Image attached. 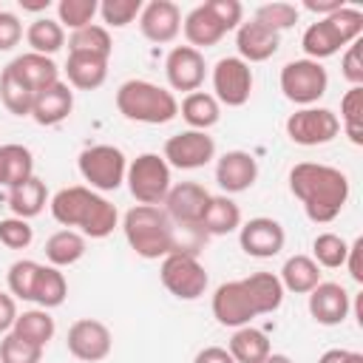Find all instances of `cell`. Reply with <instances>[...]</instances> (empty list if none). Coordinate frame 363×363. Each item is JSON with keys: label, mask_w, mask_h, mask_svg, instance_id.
<instances>
[{"label": "cell", "mask_w": 363, "mask_h": 363, "mask_svg": "<svg viewBox=\"0 0 363 363\" xmlns=\"http://www.w3.org/2000/svg\"><path fill=\"white\" fill-rule=\"evenodd\" d=\"M289 190L315 224H329L349 201V179L343 170L320 162H301L289 170Z\"/></svg>", "instance_id": "6da1fadb"}, {"label": "cell", "mask_w": 363, "mask_h": 363, "mask_svg": "<svg viewBox=\"0 0 363 363\" xmlns=\"http://www.w3.org/2000/svg\"><path fill=\"white\" fill-rule=\"evenodd\" d=\"M51 216L65 230L79 227L82 235H88V238H108L119 221L116 207L82 184L57 190L51 199Z\"/></svg>", "instance_id": "7a4b0ae2"}, {"label": "cell", "mask_w": 363, "mask_h": 363, "mask_svg": "<svg viewBox=\"0 0 363 363\" xmlns=\"http://www.w3.org/2000/svg\"><path fill=\"white\" fill-rule=\"evenodd\" d=\"M122 233L139 258L156 261L173 252V221L162 207L136 204L122 218Z\"/></svg>", "instance_id": "3957f363"}, {"label": "cell", "mask_w": 363, "mask_h": 363, "mask_svg": "<svg viewBox=\"0 0 363 363\" xmlns=\"http://www.w3.org/2000/svg\"><path fill=\"white\" fill-rule=\"evenodd\" d=\"M116 108L125 119L142 125H164L179 113L176 96L147 79H128L116 91Z\"/></svg>", "instance_id": "277c9868"}, {"label": "cell", "mask_w": 363, "mask_h": 363, "mask_svg": "<svg viewBox=\"0 0 363 363\" xmlns=\"http://www.w3.org/2000/svg\"><path fill=\"white\" fill-rule=\"evenodd\" d=\"M363 34V11L352 9V6H343L340 11L329 14V17H320L318 23H312L306 31H303V51H306V60H326L332 54H337L343 45H352L357 43V37Z\"/></svg>", "instance_id": "5b68a950"}, {"label": "cell", "mask_w": 363, "mask_h": 363, "mask_svg": "<svg viewBox=\"0 0 363 363\" xmlns=\"http://www.w3.org/2000/svg\"><path fill=\"white\" fill-rule=\"evenodd\" d=\"M128 190L139 204H164L167 193H170V164L159 156V153H142L128 164L125 173Z\"/></svg>", "instance_id": "8992f818"}, {"label": "cell", "mask_w": 363, "mask_h": 363, "mask_svg": "<svg viewBox=\"0 0 363 363\" xmlns=\"http://www.w3.org/2000/svg\"><path fill=\"white\" fill-rule=\"evenodd\" d=\"M79 176L91 184V190H116L125 182L128 159L116 145H91L77 159Z\"/></svg>", "instance_id": "52a82bcc"}, {"label": "cell", "mask_w": 363, "mask_h": 363, "mask_svg": "<svg viewBox=\"0 0 363 363\" xmlns=\"http://www.w3.org/2000/svg\"><path fill=\"white\" fill-rule=\"evenodd\" d=\"M159 278L164 284V289L179 298V301H196L207 292V269L204 264L196 258V255H187V252H170L162 258V267H159Z\"/></svg>", "instance_id": "ba28073f"}, {"label": "cell", "mask_w": 363, "mask_h": 363, "mask_svg": "<svg viewBox=\"0 0 363 363\" xmlns=\"http://www.w3.org/2000/svg\"><path fill=\"white\" fill-rule=\"evenodd\" d=\"M329 88V74L315 60H292L281 68V91L289 102L312 108Z\"/></svg>", "instance_id": "9c48e42d"}, {"label": "cell", "mask_w": 363, "mask_h": 363, "mask_svg": "<svg viewBox=\"0 0 363 363\" xmlns=\"http://www.w3.org/2000/svg\"><path fill=\"white\" fill-rule=\"evenodd\" d=\"M340 133V119L329 108H301L286 119V136L301 147H318Z\"/></svg>", "instance_id": "30bf717a"}, {"label": "cell", "mask_w": 363, "mask_h": 363, "mask_svg": "<svg viewBox=\"0 0 363 363\" xmlns=\"http://www.w3.org/2000/svg\"><path fill=\"white\" fill-rule=\"evenodd\" d=\"M213 96L227 108L247 105L252 94V68L241 57H221L213 68Z\"/></svg>", "instance_id": "8fae6325"}, {"label": "cell", "mask_w": 363, "mask_h": 363, "mask_svg": "<svg viewBox=\"0 0 363 363\" xmlns=\"http://www.w3.org/2000/svg\"><path fill=\"white\" fill-rule=\"evenodd\" d=\"M162 159L179 170H196L216 159V142L207 130H182L164 142Z\"/></svg>", "instance_id": "7c38bea8"}, {"label": "cell", "mask_w": 363, "mask_h": 363, "mask_svg": "<svg viewBox=\"0 0 363 363\" xmlns=\"http://www.w3.org/2000/svg\"><path fill=\"white\" fill-rule=\"evenodd\" d=\"M68 352L82 360V363H99L111 354V346H113V337H111V329L96 320V318H79L68 326Z\"/></svg>", "instance_id": "4fadbf2b"}, {"label": "cell", "mask_w": 363, "mask_h": 363, "mask_svg": "<svg viewBox=\"0 0 363 363\" xmlns=\"http://www.w3.org/2000/svg\"><path fill=\"white\" fill-rule=\"evenodd\" d=\"M213 318L221 326H233V329L250 326V320L258 318L244 281H224L213 292Z\"/></svg>", "instance_id": "5bb4252c"}, {"label": "cell", "mask_w": 363, "mask_h": 363, "mask_svg": "<svg viewBox=\"0 0 363 363\" xmlns=\"http://www.w3.org/2000/svg\"><path fill=\"white\" fill-rule=\"evenodd\" d=\"M284 241H286V233H284L281 221L267 218V216L250 218L247 224L238 227V244L252 258H272V255H278L284 250Z\"/></svg>", "instance_id": "9a60e30c"}, {"label": "cell", "mask_w": 363, "mask_h": 363, "mask_svg": "<svg viewBox=\"0 0 363 363\" xmlns=\"http://www.w3.org/2000/svg\"><path fill=\"white\" fill-rule=\"evenodd\" d=\"M164 74H167V82L173 91L193 94L201 88L204 74H207L204 54L190 45H176V48H170V54L164 60Z\"/></svg>", "instance_id": "2e32d148"}, {"label": "cell", "mask_w": 363, "mask_h": 363, "mask_svg": "<svg viewBox=\"0 0 363 363\" xmlns=\"http://www.w3.org/2000/svg\"><path fill=\"white\" fill-rule=\"evenodd\" d=\"M139 31L150 43H173L182 31V11L173 0H150L142 6Z\"/></svg>", "instance_id": "e0dca14e"}, {"label": "cell", "mask_w": 363, "mask_h": 363, "mask_svg": "<svg viewBox=\"0 0 363 363\" xmlns=\"http://www.w3.org/2000/svg\"><path fill=\"white\" fill-rule=\"evenodd\" d=\"M210 204V193L199 182H182L170 187L164 199V213L173 224H201L204 210Z\"/></svg>", "instance_id": "ac0fdd59"}, {"label": "cell", "mask_w": 363, "mask_h": 363, "mask_svg": "<svg viewBox=\"0 0 363 363\" xmlns=\"http://www.w3.org/2000/svg\"><path fill=\"white\" fill-rule=\"evenodd\" d=\"M258 179V162L247 150H227L216 162V182L224 193H244Z\"/></svg>", "instance_id": "d6986e66"}, {"label": "cell", "mask_w": 363, "mask_h": 363, "mask_svg": "<svg viewBox=\"0 0 363 363\" xmlns=\"http://www.w3.org/2000/svg\"><path fill=\"white\" fill-rule=\"evenodd\" d=\"M352 309V301H349V292L340 286V284H332V281H320L312 292H309V315L320 323V326H337L346 320Z\"/></svg>", "instance_id": "ffe728a7"}, {"label": "cell", "mask_w": 363, "mask_h": 363, "mask_svg": "<svg viewBox=\"0 0 363 363\" xmlns=\"http://www.w3.org/2000/svg\"><path fill=\"white\" fill-rule=\"evenodd\" d=\"M74 111V91L68 88V82H54L43 91L34 94V105H31V119L37 125H60L71 116Z\"/></svg>", "instance_id": "44dd1931"}, {"label": "cell", "mask_w": 363, "mask_h": 363, "mask_svg": "<svg viewBox=\"0 0 363 363\" xmlns=\"http://www.w3.org/2000/svg\"><path fill=\"white\" fill-rule=\"evenodd\" d=\"M281 45V34H275L272 28L250 20V23H241L238 31H235V48H238V57L250 65V62H264L269 60Z\"/></svg>", "instance_id": "7402d4cb"}, {"label": "cell", "mask_w": 363, "mask_h": 363, "mask_svg": "<svg viewBox=\"0 0 363 363\" xmlns=\"http://www.w3.org/2000/svg\"><path fill=\"white\" fill-rule=\"evenodd\" d=\"M9 68H11L34 94L43 91V88H48V85H54V82H60V68H57V62H54L51 57L34 54V51L14 57V60L9 62Z\"/></svg>", "instance_id": "603a6c76"}, {"label": "cell", "mask_w": 363, "mask_h": 363, "mask_svg": "<svg viewBox=\"0 0 363 363\" xmlns=\"http://www.w3.org/2000/svg\"><path fill=\"white\" fill-rule=\"evenodd\" d=\"M182 28H184V37H187L190 48H196V51H199V48H210V45H216V43L227 34V28L216 20V14L207 9V3L196 6V9L184 17Z\"/></svg>", "instance_id": "cb8c5ba5"}, {"label": "cell", "mask_w": 363, "mask_h": 363, "mask_svg": "<svg viewBox=\"0 0 363 363\" xmlns=\"http://www.w3.org/2000/svg\"><path fill=\"white\" fill-rule=\"evenodd\" d=\"M65 77L71 88L79 91H96L108 77V60L91 57V54H68L65 60Z\"/></svg>", "instance_id": "d4e9b609"}, {"label": "cell", "mask_w": 363, "mask_h": 363, "mask_svg": "<svg viewBox=\"0 0 363 363\" xmlns=\"http://www.w3.org/2000/svg\"><path fill=\"white\" fill-rule=\"evenodd\" d=\"M241 281H244V286L250 292V301H252L258 315H272L275 309H281L284 286H281L278 275H272V272H252V275H247Z\"/></svg>", "instance_id": "484cf974"}, {"label": "cell", "mask_w": 363, "mask_h": 363, "mask_svg": "<svg viewBox=\"0 0 363 363\" xmlns=\"http://www.w3.org/2000/svg\"><path fill=\"white\" fill-rule=\"evenodd\" d=\"M281 286L284 292H298V295H309L318 284H320V267L309 258V255H292L284 261L281 267Z\"/></svg>", "instance_id": "4316f807"}, {"label": "cell", "mask_w": 363, "mask_h": 363, "mask_svg": "<svg viewBox=\"0 0 363 363\" xmlns=\"http://www.w3.org/2000/svg\"><path fill=\"white\" fill-rule=\"evenodd\" d=\"M241 227V207L230 196H210V204L201 218V230L207 235H230Z\"/></svg>", "instance_id": "83f0119b"}, {"label": "cell", "mask_w": 363, "mask_h": 363, "mask_svg": "<svg viewBox=\"0 0 363 363\" xmlns=\"http://www.w3.org/2000/svg\"><path fill=\"white\" fill-rule=\"evenodd\" d=\"M45 201H48V190H45V182L37 179V176H31L28 182H23V184H17V187L9 190V207H11V213L17 218H26V221L34 218V216H40L43 207H45Z\"/></svg>", "instance_id": "f1b7e54d"}, {"label": "cell", "mask_w": 363, "mask_h": 363, "mask_svg": "<svg viewBox=\"0 0 363 363\" xmlns=\"http://www.w3.org/2000/svg\"><path fill=\"white\" fill-rule=\"evenodd\" d=\"M227 352L233 354L235 363H261V360L272 352V346H269V337H267L261 329H255V326H241V329L233 332Z\"/></svg>", "instance_id": "f546056e"}, {"label": "cell", "mask_w": 363, "mask_h": 363, "mask_svg": "<svg viewBox=\"0 0 363 363\" xmlns=\"http://www.w3.org/2000/svg\"><path fill=\"white\" fill-rule=\"evenodd\" d=\"M182 119L190 125V130H207L221 119V105L213 94L193 91L182 99Z\"/></svg>", "instance_id": "4dcf8cb0"}, {"label": "cell", "mask_w": 363, "mask_h": 363, "mask_svg": "<svg viewBox=\"0 0 363 363\" xmlns=\"http://www.w3.org/2000/svg\"><path fill=\"white\" fill-rule=\"evenodd\" d=\"M85 255V235L77 230H60L45 241V258L51 267H71Z\"/></svg>", "instance_id": "1f68e13d"}, {"label": "cell", "mask_w": 363, "mask_h": 363, "mask_svg": "<svg viewBox=\"0 0 363 363\" xmlns=\"http://www.w3.org/2000/svg\"><path fill=\"white\" fill-rule=\"evenodd\" d=\"M11 332L17 337H23V340H28V343H34L40 349H45L48 340L54 337L57 326H54V318L48 315V309H26L23 315H17Z\"/></svg>", "instance_id": "d6a6232c"}, {"label": "cell", "mask_w": 363, "mask_h": 363, "mask_svg": "<svg viewBox=\"0 0 363 363\" xmlns=\"http://www.w3.org/2000/svg\"><path fill=\"white\" fill-rule=\"evenodd\" d=\"M0 102L6 105L9 113L14 116H31V105H34V91L6 65L0 74Z\"/></svg>", "instance_id": "836d02e7"}, {"label": "cell", "mask_w": 363, "mask_h": 363, "mask_svg": "<svg viewBox=\"0 0 363 363\" xmlns=\"http://www.w3.org/2000/svg\"><path fill=\"white\" fill-rule=\"evenodd\" d=\"M26 40L31 45L34 54L51 57L65 45V28L60 26V20H48V17H37L28 28H26Z\"/></svg>", "instance_id": "e575fe53"}, {"label": "cell", "mask_w": 363, "mask_h": 363, "mask_svg": "<svg viewBox=\"0 0 363 363\" xmlns=\"http://www.w3.org/2000/svg\"><path fill=\"white\" fill-rule=\"evenodd\" d=\"M111 51H113V40H111L105 26L91 23V26H85L68 37V54H91V57L108 60Z\"/></svg>", "instance_id": "d590c367"}, {"label": "cell", "mask_w": 363, "mask_h": 363, "mask_svg": "<svg viewBox=\"0 0 363 363\" xmlns=\"http://www.w3.org/2000/svg\"><path fill=\"white\" fill-rule=\"evenodd\" d=\"M68 295V281L57 267H45L40 264L37 272V284H34V303H40V309H54L65 301Z\"/></svg>", "instance_id": "8d00e7d4"}, {"label": "cell", "mask_w": 363, "mask_h": 363, "mask_svg": "<svg viewBox=\"0 0 363 363\" xmlns=\"http://www.w3.org/2000/svg\"><path fill=\"white\" fill-rule=\"evenodd\" d=\"M340 125L354 145H363V85L349 88L340 99Z\"/></svg>", "instance_id": "74e56055"}, {"label": "cell", "mask_w": 363, "mask_h": 363, "mask_svg": "<svg viewBox=\"0 0 363 363\" xmlns=\"http://www.w3.org/2000/svg\"><path fill=\"white\" fill-rule=\"evenodd\" d=\"M3 162H6V187H17L34 176V156L23 145H3Z\"/></svg>", "instance_id": "f35d334b"}, {"label": "cell", "mask_w": 363, "mask_h": 363, "mask_svg": "<svg viewBox=\"0 0 363 363\" xmlns=\"http://www.w3.org/2000/svg\"><path fill=\"white\" fill-rule=\"evenodd\" d=\"M346 252H349V244L340 238V235H335V233H320V235H315V241H312V261L318 264V267H326V269H337V267H343L346 264Z\"/></svg>", "instance_id": "ab89813d"}, {"label": "cell", "mask_w": 363, "mask_h": 363, "mask_svg": "<svg viewBox=\"0 0 363 363\" xmlns=\"http://www.w3.org/2000/svg\"><path fill=\"white\" fill-rule=\"evenodd\" d=\"M40 264L31 258H20L9 267V292L20 301H34V284H37Z\"/></svg>", "instance_id": "60d3db41"}, {"label": "cell", "mask_w": 363, "mask_h": 363, "mask_svg": "<svg viewBox=\"0 0 363 363\" xmlns=\"http://www.w3.org/2000/svg\"><path fill=\"white\" fill-rule=\"evenodd\" d=\"M96 11H99V3H96V0H60V3H57L60 26H62V28L68 26V28H74V31L91 26V20H94Z\"/></svg>", "instance_id": "b9f144b4"}, {"label": "cell", "mask_w": 363, "mask_h": 363, "mask_svg": "<svg viewBox=\"0 0 363 363\" xmlns=\"http://www.w3.org/2000/svg\"><path fill=\"white\" fill-rule=\"evenodd\" d=\"M252 20L272 28L275 34H281L284 28H292L298 23V6H292V3H267L255 11Z\"/></svg>", "instance_id": "7bdbcfd3"}, {"label": "cell", "mask_w": 363, "mask_h": 363, "mask_svg": "<svg viewBox=\"0 0 363 363\" xmlns=\"http://www.w3.org/2000/svg\"><path fill=\"white\" fill-rule=\"evenodd\" d=\"M43 360V349L17 337L14 332H9L0 340V363H40Z\"/></svg>", "instance_id": "ee69618b"}, {"label": "cell", "mask_w": 363, "mask_h": 363, "mask_svg": "<svg viewBox=\"0 0 363 363\" xmlns=\"http://www.w3.org/2000/svg\"><path fill=\"white\" fill-rule=\"evenodd\" d=\"M142 0H105L99 3V14L105 20V26L111 28H125L128 23H133L142 14Z\"/></svg>", "instance_id": "f6af8a7d"}, {"label": "cell", "mask_w": 363, "mask_h": 363, "mask_svg": "<svg viewBox=\"0 0 363 363\" xmlns=\"http://www.w3.org/2000/svg\"><path fill=\"white\" fill-rule=\"evenodd\" d=\"M34 241V230L26 218H0V244L9 250H26Z\"/></svg>", "instance_id": "bcb514c9"}, {"label": "cell", "mask_w": 363, "mask_h": 363, "mask_svg": "<svg viewBox=\"0 0 363 363\" xmlns=\"http://www.w3.org/2000/svg\"><path fill=\"white\" fill-rule=\"evenodd\" d=\"M207 9L216 14V20H218L227 31H233V28H238V26H241L244 6H241L238 0H207Z\"/></svg>", "instance_id": "7dc6e473"}, {"label": "cell", "mask_w": 363, "mask_h": 363, "mask_svg": "<svg viewBox=\"0 0 363 363\" xmlns=\"http://www.w3.org/2000/svg\"><path fill=\"white\" fill-rule=\"evenodd\" d=\"M23 40V23L14 11L0 9V51H11Z\"/></svg>", "instance_id": "c3c4849f"}, {"label": "cell", "mask_w": 363, "mask_h": 363, "mask_svg": "<svg viewBox=\"0 0 363 363\" xmlns=\"http://www.w3.org/2000/svg\"><path fill=\"white\" fill-rule=\"evenodd\" d=\"M340 74L352 82V88L363 85V60H360V43L346 45V54L340 60Z\"/></svg>", "instance_id": "681fc988"}, {"label": "cell", "mask_w": 363, "mask_h": 363, "mask_svg": "<svg viewBox=\"0 0 363 363\" xmlns=\"http://www.w3.org/2000/svg\"><path fill=\"white\" fill-rule=\"evenodd\" d=\"M17 315H20V312H17L14 298H11L9 292H0V335H9V332H11Z\"/></svg>", "instance_id": "f907efd6"}, {"label": "cell", "mask_w": 363, "mask_h": 363, "mask_svg": "<svg viewBox=\"0 0 363 363\" xmlns=\"http://www.w3.org/2000/svg\"><path fill=\"white\" fill-rule=\"evenodd\" d=\"M360 250H363V238H354V241L349 244V252H346V264H343V267H349V275H352L357 284H363V269H360Z\"/></svg>", "instance_id": "816d5d0a"}, {"label": "cell", "mask_w": 363, "mask_h": 363, "mask_svg": "<svg viewBox=\"0 0 363 363\" xmlns=\"http://www.w3.org/2000/svg\"><path fill=\"white\" fill-rule=\"evenodd\" d=\"M193 363H235V360H233V354H230L227 349H221V346H204V349L193 357Z\"/></svg>", "instance_id": "f5cc1de1"}, {"label": "cell", "mask_w": 363, "mask_h": 363, "mask_svg": "<svg viewBox=\"0 0 363 363\" xmlns=\"http://www.w3.org/2000/svg\"><path fill=\"white\" fill-rule=\"evenodd\" d=\"M303 9L318 14V17H329V14L343 9V0H303Z\"/></svg>", "instance_id": "db71d44e"}, {"label": "cell", "mask_w": 363, "mask_h": 363, "mask_svg": "<svg viewBox=\"0 0 363 363\" xmlns=\"http://www.w3.org/2000/svg\"><path fill=\"white\" fill-rule=\"evenodd\" d=\"M318 363H363L360 352H349V349H329L320 354Z\"/></svg>", "instance_id": "11a10c76"}, {"label": "cell", "mask_w": 363, "mask_h": 363, "mask_svg": "<svg viewBox=\"0 0 363 363\" xmlns=\"http://www.w3.org/2000/svg\"><path fill=\"white\" fill-rule=\"evenodd\" d=\"M20 6H23V11H45V9L51 6V0H37V3H31V0H20Z\"/></svg>", "instance_id": "9f6ffc18"}, {"label": "cell", "mask_w": 363, "mask_h": 363, "mask_svg": "<svg viewBox=\"0 0 363 363\" xmlns=\"http://www.w3.org/2000/svg\"><path fill=\"white\" fill-rule=\"evenodd\" d=\"M261 363H292V360H289L286 354H275V352H269V354H267Z\"/></svg>", "instance_id": "6f0895ef"}, {"label": "cell", "mask_w": 363, "mask_h": 363, "mask_svg": "<svg viewBox=\"0 0 363 363\" xmlns=\"http://www.w3.org/2000/svg\"><path fill=\"white\" fill-rule=\"evenodd\" d=\"M0 184H6V162H3V145H0Z\"/></svg>", "instance_id": "680465c9"}]
</instances>
